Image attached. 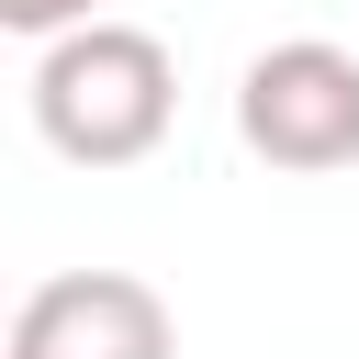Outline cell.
I'll return each instance as SVG.
<instances>
[{"mask_svg":"<svg viewBox=\"0 0 359 359\" xmlns=\"http://www.w3.org/2000/svg\"><path fill=\"white\" fill-rule=\"evenodd\" d=\"M0 22H11V34H45V45H56V34L101 22V11H90V0H0Z\"/></svg>","mask_w":359,"mask_h":359,"instance_id":"cell-4","label":"cell"},{"mask_svg":"<svg viewBox=\"0 0 359 359\" xmlns=\"http://www.w3.org/2000/svg\"><path fill=\"white\" fill-rule=\"evenodd\" d=\"M236 135H247V157L303 168V180L314 168H348L359 157V56L325 45V34L258 45L247 79H236Z\"/></svg>","mask_w":359,"mask_h":359,"instance_id":"cell-2","label":"cell"},{"mask_svg":"<svg viewBox=\"0 0 359 359\" xmlns=\"http://www.w3.org/2000/svg\"><path fill=\"white\" fill-rule=\"evenodd\" d=\"M180 112V67L146 22H79L34 56V135L67 168H135L168 146Z\"/></svg>","mask_w":359,"mask_h":359,"instance_id":"cell-1","label":"cell"},{"mask_svg":"<svg viewBox=\"0 0 359 359\" xmlns=\"http://www.w3.org/2000/svg\"><path fill=\"white\" fill-rule=\"evenodd\" d=\"M0 359H180V325L135 269H56L22 292Z\"/></svg>","mask_w":359,"mask_h":359,"instance_id":"cell-3","label":"cell"}]
</instances>
